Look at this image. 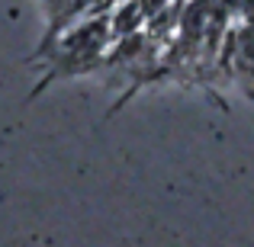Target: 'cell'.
Listing matches in <instances>:
<instances>
[{"instance_id":"cell-1","label":"cell","mask_w":254,"mask_h":247,"mask_svg":"<svg viewBox=\"0 0 254 247\" xmlns=\"http://www.w3.org/2000/svg\"><path fill=\"white\" fill-rule=\"evenodd\" d=\"M142 19H145V13H142V6H138V0H126L123 10L116 13V19H113V29L123 32V36H129L132 29H138Z\"/></svg>"}]
</instances>
